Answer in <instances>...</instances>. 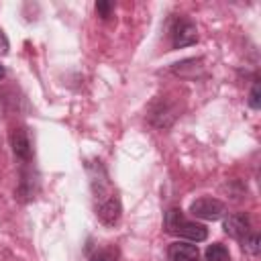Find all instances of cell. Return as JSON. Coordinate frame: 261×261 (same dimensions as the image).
Listing matches in <instances>:
<instances>
[{
  "instance_id": "5bb4252c",
  "label": "cell",
  "mask_w": 261,
  "mask_h": 261,
  "mask_svg": "<svg viewBox=\"0 0 261 261\" xmlns=\"http://www.w3.org/2000/svg\"><path fill=\"white\" fill-rule=\"evenodd\" d=\"M4 75H6V67H4V65H0V80H2Z\"/></svg>"
},
{
  "instance_id": "8992f818",
  "label": "cell",
  "mask_w": 261,
  "mask_h": 261,
  "mask_svg": "<svg viewBox=\"0 0 261 261\" xmlns=\"http://www.w3.org/2000/svg\"><path fill=\"white\" fill-rule=\"evenodd\" d=\"M10 147H12V153L20 159V161H31L33 157V147H31V139H29V133L27 128L22 126H16L12 128L10 133Z\"/></svg>"
},
{
  "instance_id": "7c38bea8",
  "label": "cell",
  "mask_w": 261,
  "mask_h": 261,
  "mask_svg": "<svg viewBox=\"0 0 261 261\" xmlns=\"http://www.w3.org/2000/svg\"><path fill=\"white\" fill-rule=\"evenodd\" d=\"M90 261H116V257H114L110 251H100V253H96Z\"/></svg>"
},
{
  "instance_id": "9c48e42d",
  "label": "cell",
  "mask_w": 261,
  "mask_h": 261,
  "mask_svg": "<svg viewBox=\"0 0 261 261\" xmlns=\"http://www.w3.org/2000/svg\"><path fill=\"white\" fill-rule=\"evenodd\" d=\"M243 249L249 251L251 255H259V251H261V239H259V234L257 232H249L243 239Z\"/></svg>"
},
{
  "instance_id": "ba28073f",
  "label": "cell",
  "mask_w": 261,
  "mask_h": 261,
  "mask_svg": "<svg viewBox=\"0 0 261 261\" xmlns=\"http://www.w3.org/2000/svg\"><path fill=\"white\" fill-rule=\"evenodd\" d=\"M204 259L206 261H230V253L224 245L212 243V245H208V249L204 253Z\"/></svg>"
},
{
  "instance_id": "3957f363",
  "label": "cell",
  "mask_w": 261,
  "mask_h": 261,
  "mask_svg": "<svg viewBox=\"0 0 261 261\" xmlns=\"http://www.w3.org/2000/svg\"><path fill=\"white\" fill-rule=\"evenodd\" d=\"M120 214H122V204L116 194H110L108 198L96 202V216L106 226H114L120 220Z\"/></svg>"
},
{
  "instance_id": "277c9868",
  "label": "cell",
  "mask_w": 261,
  "mask_h": 261,
  "mask_svg": "<svg viewBox=\"0 0 261 261\" xmlns=\"http://www.w3.org/2000/svg\"><path fill=\"white\" fill-rule=\"evenodd\" d=\"M198 41V29L192 20L188 18H179L175 22V27L171 29V43L173 49H181V47H190Z\"/></svg>"
},
{
  "instance_id": "6da1fadb",
  "label": "cell",
  "mask_w": 261,
  "mask_h": 261,
  "mask_svg": "<svg viewBox=\"0 0 261 261\" xmlns=\"http://www.w3.org/2000/svg\"><path fill=\"white\" fill-rule=\"evenodd\" d=\"M163 224H165V230L169 234H177V237L188 239V241H194V243L206 241V237H208V228L204 224H200V222L186 220L184 218V212L179 208H169L165 212Z\"/></svg>"
},
{
  "instance_id": "52a82bcc",
  "label": "cell",
  "mask_w": 261,
  "mask_h": 261,
  "mask_svg": "<svg viewBox=\"0 0 261 261\" xmlns=\"http://www.w3.org/2000/svg\"><path fill=\"white\" fill-rule=\"evenodd\" d=\"M198 255H200L198 247L192 243H186V241H177V243L169 245V249H167L169 261H196Z\"/></svg>"
},
{
  "instance_id": "5b68a950",
  "label": "cell",
  "mask_w": 261,
  "mask_h": 261,
  "mask_svg": "<svg viewBox=\"0 0 261 261\" xmlns=\"http://www.w3.org/2000/svg\"><path fill=\"white\" fill-rule=\"evenodd\" d=\"M222 228H224V232H226L228 237L243 241V239L251 232V220H249V216H247L245 212H232V214H228V216L224 218Z\"/></svg>"
},
{
  "instance_id": "8fae6325",
  "label": "cell",
  "mask_w": 261,
  "mask_h": 261,
  "mask_svg": "<svg viewBox=\"0 0 261 261\" xmlns=\"http://www.w3.org/2000/svg\"><path fill=\"white\" fill-rule=\"evenodd\" d=\"M112 10H114V4H112V2H108V0H98V2H96V12H98L100 18H104V20L110 18Z\"/></svg>"
},
{
  "instance_id": "30bf717a",
  "label": "cell",
  "mask_w": 261,
  "mask_h": 261,
  "mask_svg": "<svg viewBox=\"0 0 261 261\" xmlns=\"http://www.w3.org/2000/svg\"><path fill=\"white\" fill-rule=\"evenodd\" d=\"M247 102H249V106L253 110H259L261 108V84H259V80L253 82V88L249 92V100Z\"/></svg>"
},
{
  "instance_id": "7a4b0ae2",
  "label": "cell",
  "mask_w": 261,
  "mask_h": 261,
  "mask_svg": "<svg viewBox=\"0 0 261 261\" xmlns=\"http://www.w3.org/2000/svg\"><path fill=\"white\" fill-rule=\"evenodd\" d=\"M190 212L202 220H218L226 214V206L216 198H198L192 202Z\"/></svg>"
},
{
  "instance_id": "4fadbf2b",
  "label": "cell",
  "mask_w": 261,
  "mask_h": 261,
  "mask_svg": "<svg viewBox=\"0 0 261 261\" xmlns=\"http://www.w3.org/2000/svg\"><path fill=\"white\" fill-rule=\"evenodd\" d=\"M8 49H10L8 37H6V33L0 29V55H6V53H8Z\"/></svg>"
}]
</instances>
